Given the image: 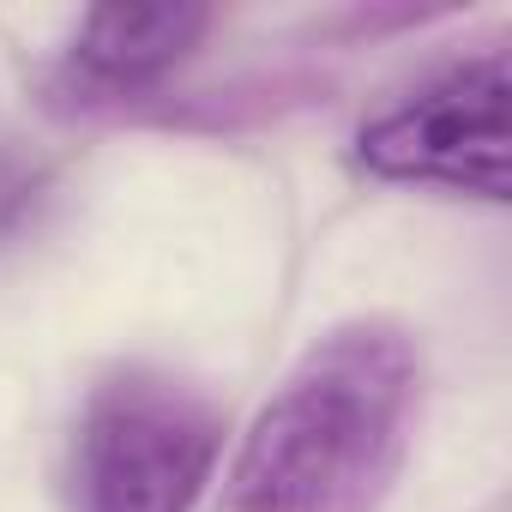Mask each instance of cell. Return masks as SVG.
<instances>
[{
  "mask_svg": "<svg viewBox=\"0 0 512 512\" xmlns=\"http://www.w3.org/2000/svg\"><path fill=\"white\" fill-rule=\"evenodd\" d=\"M217 446L223 422L199 386L145 362L115 368L73 422V512H193L217 470Z\"/></svg>",
  "mask_w": 512,
  "mask_h": 512,
  "instance_id": "obj_2",
  "label": "cell"
},
{
  "mask_svg": "<svg viewBox=\"0 0 512 512\" xmlns=\"http://www.w3.org/2000/svg\"><path fill=\"white\" fill-rule=\"evenodd\" d=\"M506 55L482 49L446 73H434L428 85L404 91L392 109H380L362 139L356 157L368 175L380 181H404V187H440V193H476V199H506Z\"/></svg>",
  "mask_w": 512,
  "mask_h": 512,
  "instance_id": "obj_3",
  "label": "cell"
},
{
  "mask_svg": "<svg viewBox=\"0 0 512 512\" xmlns=\"http://www.w3.org/2000/svg\"><path fill=\"white\" fill-rule=\"evenodd\" d=\"M422 422V350L392 320L326 332L266 398L217 512H380Z\"/></svg>",
  "mask_w": 512,
  "mask_h": 512,
  "instance_id": "obj_1",
  "label": "cell"
},
{
  "mask_svg": "<svg viewBox=\"0 0 512 512\" xmlns=\"http://www.w3.org/2000/svg\"><path fill=\"white\" fill-rule=\"evenodd\" d=\"M211 31L205 7H103L79 25L67 73L91 97H127L175 73Z\"/></svg>",
  "mask_w": 512,
  "mask_h": 512,
  "instance_id": "obj_4",
  "label": "cell"
},
{
  "mask_svg": "<svg viewBox=\"0 0 512 512\" xmlns=\"http://www.w3.org/2000/svg\"><path fill=\"white\" fill-rule=\"evenodd\" d=\"M25 199H31V175H25L19 163L0 157V229H7V223L25 211Z\"/></svg>",
  "mask_w": 512,
  "mask_h": 512,
  "instance_id": "obj_5",
  "label": "cell"
}]
</instances>
